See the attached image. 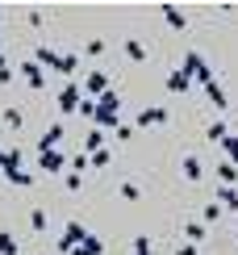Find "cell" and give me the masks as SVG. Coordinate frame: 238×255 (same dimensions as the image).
Returning <instances> with one entry per match:
<instances>
[{
    "label": "cell",
    "mask_w": 238,
    "mask_h": 255,
    "mask_svg": "<svg viewBox=\"0 0 238 255\" xmlns=\"http://www.w3.org/2000/svg\"><path fill=\"white\" fill-rule=\"evenodd\" d=\"M34 63L59 71V76H75V67H80V59H75V55H59V50H50V46H38L34 50Z\"/></svg>",
    "instance_id": "6da1fadb"
},
{
    "label": "cell",
    "mask_w": 238,
    "mask_h": 255,
    "mask_svg": "<svg viewBox=\"0 0 238 255\" xmlns=\"http://www.w3.org/2000/svg\"><path fill=\"white\" fill-rule=\"evenodd\" d=\"M117 109H121V97L109 88L101 101H96V118H92L96 130H117V126H121V122H117Z\"/></svg>",
    "instance_id": "7a4b0ae2"
},
{
    "label": "cell",
    "mask_w": 238,
    "mask_h": 255,
    "mask_svg": "<svg viewBox=\"0 0 238 255\" xmlns=\"http://www.w3.org/2000/svg\"><path fill=\"white\" fill-rule=\"evenodd\" d=\"M84 239H88V230H84V222H67V230L59 235V251H63V255H71V251L80 247Z\"/></svg>",
    "instance_id": "3957f363"
},
{
    "label": "cell",
    "mask_w": 238,
    "mask_h": 255,
    "mask_svg": "<svg viewBox=\"0 0 238 255\" xmlns=\"http://www.w3.org/2000/svg\"><path fill=\"white\" fill-rule=\"evenodd\" d=\"M171 113L163 109V105H146L142 113H138V122H134V130H150V126H167Z\"/></svg>",
    "instance_id": "277c9868"
},
{
    "label": "cell",
    "mask_w": 238,
    "mask_h": 255,
    "mask_svg": "<svg viewBox=\"0 0 238 255\" xmlns=\"http://www.w3.org/2000/svg\"><path fill=\"white\" fill-rule=\"evenodd\" d=\"M180 71H188L192 80H201V84H209L213 80V71L205 67V59L197 55V50H188V55H184V63H180Z\"/></svg>",
    "instance_id": "5b68a950"
},
{
    "label": "cell",
    "mask_w": 238,
    "mask_h": 255,
    "mask_svg": "<svg viewBox=\"0 0 238 255\" xmlns=\"http://www.w3.org/2000/svg\"><path fill=\"white\" fill-rule=\"evenodd\" d=\"M55 101H59V109H63V113H80V105H84V88H80V84H67V88H63Z\"/></svg>",
    "instance_id": "8992f818"
},
{
    "label": "cell",
    "mask_w": 238,
    "mask_h": 255,
    "mask_svg": "<svg viewBox=\"0 0 238 255\" xmlns=\"http://www.w3.org/2000/svg\"><path fill=\"white\" fill-rule=\"evenodd\" d=\"M38 167H42V172H50V176H59V172H67V155H63V151H42L38 155Z\"/></svg>",
    "instance_id": "52a82bcc"
},
{
    "label": "cell",
    "mask_w": 238,
    "mask_h": 255,
    "mask_svg": "<svg viewBox=\"0 0 238 255\" xmlns=\"http://www.w3.org/2000/svg\"><path fill=\"white\" fill-rule=\"evenodd\" d=\"M105 92H109V76H105V71H88V80H84V97L101 101Z\"/></svg>",
    "instance_id": "ba28073f"
},
{
    "label": "cell",
    "mask_w": 238,
    "mask_h": 255,
    "mask_svg": "<svg viewBox=\"0 0 238 255\" xmlns=\"http://www.w3.org/2000/svg\"><path fill=\"white\" fill-rule=\"evenodd\" d=\"M63 134H67V130H63V122H55V126H50L46 134L38 138V155H42V151H59V142H63Z\"/></svg>",
    "instance_id": "9c48e42d"
},
{
    "label": "cell",
    "mask_w": 238,
    "mask_h": 255,
    "mask_svg": "<svg viewBox=\"0 0 238 255\" xmlns=\"http://www.w3.org/2000/svg\"><path fill=\"white\" fill-rule=\"evenodd\" d=\"M21 76H25V84L29 88H46V71H42V63H21Z\"/></svg>",
    "instance_id": "30bf717a"
},
{
    "label": "cell",
    "mask_w": 238,
    "mask_h": 255,
    "mask_svg": "<svg viewBox=\"0 0 238 255\" xmlns=\"http://www.w3.org/2000/svg\"><path fill=\"white\" fill-rule=\"evenodd\" d=\"M205 92H209V105H213V109H230V97H226V88H222V84L218 80H209V84H205Z\"/></svg>",
    "instance_id": "8fae6325"
},
{
    "label": "cell",
    "mask_w": 238,
    "mask_h": 255,
    "mask_svg": "<svg viewBox=\"0 0 238 255\" xmlns=\"http://www.w3.org/2000/svg\"><path fill=\"white\" fill-rule=\"evenodd\" d=\"M192 88V76H188V71H171V76H167V92H176V97H184V92H188Z\"/></svg>",
    "instance_id": "7c38bea8"
},
{
    "label": "cell",
    "mask_w": 238,
    "mask_h": 255,
    "mask_svg": "<svg viewBox=\"0 0 238 255\" xmlns=\"http://www.w3.org/2000/svg\"><path fill=\"white\" fill-rule=\"evenodd\" d=\"M121 50H125V59H129V63H146V46H142L138 38H125V42H121Z\"/></svg>",
    "instance_id": "4fadbf2b"
},
{
    "label": "cell",
    "mask_w": 238,
    "mask_h": 255,
    "mask_svg": "<svg viewBox=\"0 0 238 255\" xmlns=\"http://www.w3.org/2000/svg\"><path fill=\"white\" fill-rule=\"evenodd\" d=\"M218 205H222V209H234V214H238V188L222 184V188H218Z\"/></svg>",
    "instance_id": "5bb4252c"
},
{
    "label": "cell",
    "mask_w": 238,
    "mask_h": 255,
    "mask_svg": "<svg viewBox=\"0 0 238 255\" xmlns=\"http://www.w3.org/2000/svg\"><path fill=\"white\" fill-rule=\"evenodd\" d=\"M71 255H105V243L96 239V235H88V239H84V243H80V247H75Z\"/></svg>",
    "instance_id": "9a60e30c"
},
{
    "label": "cell",
    "mask_w": 238,
    "mask_h": 255,
    "mask_svg": "<svg viewBox=\"0 0 238 255\" xmlns=\"http://www.w3.org/2000/svg\"><path fill=\"white\" fill-rule=\"evenodd\" d=\"M180 172L188 176V180H201V176H205V167H201V159H197V155H184V163H180Z\"/></svg>",
    "instance_id": "2e32d148"
},
{
    "label": "cell",
    "mask_w": 238,
    "mask_h": 255,
    "mask_svg": "<svg viewBox=\"0 0 238 255\" xmlns=\"http://www.w3.org/2000/svg\"><path fill=\"white\" fill-rule=\"evenodd\" d=\"M184 239L197 247V243H205V222H184Z\"/></svg>",
    "instance_id": "e0dca14e"
},
{
    "label": "cell",
    "mask_w": 238,
    "mask_h": 255,
    "mask_svg": "<svg viewBox=\"0 0 238 255\" xmlns=\"http://www.w3.org/2000/svg\"><path fill=\"white\" fill-rule=\"evenodd\" d=\"M222 155H226V163H234V167H238V134H226Z\"/></svg>",
    "instance_id": "ac0fdd59"
},
{
    "label": "cell",
    "mask_w": 238,
    "mask_h": 255,
    "mask_svg": "<svg viewBox=\"0 0 238 255\" xmlns=\"http://www.w3.org/2000/svg\"><path fill=\"white\" fill-rule=\"evenodd\" d=\"M218 180H222V184H230V188H234V184H238V167H234V163H226V159H222V163H218Z\"/></svg>",
    "instance_id": "d6986e66"
},
{
    "label": "cell",
    "mask_w": 238,
    "mask_h": 255,
    "mask_svg": "<svg viewBox=\"0 0 238 255\" xmlns=\"http://www.w3.org/2000/svg\"><path fill=\"white\" fill-rule=\"evenodd\" d=\"M159 13L167 17V25H171V29H184V13H180L176 4H163V8H159Z\"/></svg>",
    "instance_id": "ffe728a7"
},
{
    "label": "cell",
    "mask_w": 238,
    "mask_h": 255,
    "mask_svg": "<svg viewBox=\"0 0 238 255\" xmlns=\"http://www.w3.org/2000/svg\"><path fill=\"white\" fill-rule=\"evenodd\" d=\"M226 134H230V126H226V122H213L209 130H205V138H209V142H226Z\"/></svg>",
    "instance_id": "44dd1931"
},
{
    "label": "cell",
    "mask_w": 238,
    "mask_h": 255,
    "mask_svg": "<svg viewBox=\"0 0 238 255\" xmlns=\"http://www.w3.org/2000/svg\"><path fill=\"white\" fill-rule=\"evenodd\" d=\"M0 255H21V247H17V239L8 235V230H0Z\"/></svg>",
    "instance_id": "7402d4cb"
},
{
    "label": "cell",
    "mask_w": 238,
    "mask_h": 255,
    "mask_svg": "<svg viewBox=\"0 0 238 255\" xmlns=\"http://www.w3.org/2000/svg\"><path fill=\"white\" fill-rule=\"evenodd\" d=\"M21 122H25V118H21V109L8 105V109H4V126H8V130H21Z\"/></svg>",
    "instance_id": "603a6c76"
},
{
    "label": "cell",
    "mask_w": 238,
    "mask_h": 255,
    "mask_svg": "<svg viewBox=\"0 0 238 255\" xmlns=\"http://www.w3.org/2000/svg\"><path fill=\"white\" fill-rule=\"evenodd\" d=\"M29 226H34L38 235H46V214H42V209H34V214H29Z\"/></svg>",
    "instance_id": "cb8c5ba5"
},
{
    "label": "cell",
    "mask_w": 238,
    "mask_h": 255,
    "mask_svg": "<svg viewBox=\"0 0 238 255\" xmlns=\"http://www.w3.org/2000/svg\"><path fill=\"white\" fill-rule=\"evenodd\" d=\"M121 197H125V201H138V197H142V188H138L134 180H125V184H121Z\"/></svg>",
    "instance_id": "d4e9b609"
},
{
    "label": "cell",
    "mask_w": 238,
    "mask_h": 255,
    "mask_svg": "<svg viewBox=\"0 0 238 255\" xmlns=\"http://www.w3.org/2000/svg\"><path fill=\"white\" fill-rule=\"evenodd\" d=\"M134 255H150V235H138L134 239Z\"/></svg>",
    "instance_id": "484cf974"
},
{
    "label": "cell",
    "mask_w": 238,
    "mask_h": 255,
    "mask_svg": "<svg viewBox=\"0 0 238 255\" xmlns=\"http://www.w3.org/2000/svg\"><path fill=\"white\" fill-rule=\"evenodd\" d=\"M84 55H92V59H96V55H105V38H92L88 46H84Z\"/></svg>",
    "instance_id": "4316f807"
},
{
    "label": "cell",
    "mask_w": 238,
    "mask_h": 255,
    "mask_svg": "<svg viewBox=\"0 0 238 255\" xmlns=\"http://www.w3.org/2000/svg\"><path fill=\"white\" fill-rule=\"evenodd\" d=\"M109 159H113L109 151H96V155H88V163H92V167H109Z\"/></svg>",
    "instance_id": "83f0119b"
},
{
    "label": "cell",
    "mask_w": 238,
    "mask_h": 255,
    "mask_svg": "<svg viewBox=\"0 0 238 255\" xmlns=\"http://www.w3.org/2000/svg\"><path fill=\"white\" fill-rule=\"evenodd\" d=\"M0 84H13V67H8V59H0Z\"/></svg>",
    "instance_id": "f1b7e54d"
},
{
    "label": "cell",
    "mask_w": 238,
    "mask_h": 255,
    "mask_svg": "<svg viewBox=\"0 0 238 255\" xmlns=\"http://www.w3.org/2000/svg\"><path fill=\"white\" fill-rule=\"evenodd\" d=\"M222 218V205H218V201H213V205H205V222H218Z\"/></svg>",
    "instance_id": "f546056e"
},
{
    "label": "cell",
    "mask_w": 238,
    "mask_h": 255,
    "mask_svg": "<svg viewBox=\"0 0 238 255\" xmlns=\"http://www.w3.org/2000/svg\"><path fill=\"white\" fill-rule=\"evenodd\" d=\"M63 184H67V188H71V193H80V184H84V180H80V176H75V172H67V180H63Z\"/></svg>",
    "instance_id": "4dcf8cb0"
},
{
    "label": "cell",
    "mask_w": 238,
    "mask_h": 255,
    "mask_svg": "<svg viewBox=\"0 0 238 255\" xmlns=\"http://www.w3.org/2000/svg\"><path fill=\"white\" fill-rule=\"evenodd\" d=\"M117 138H121V142H129V138H134V126H117V130H113Z\"/></svg>",
    "instance_id": "1f68e13d"
},
{
    "label": "cell",
    "mask_w": 238,
    "mask_h": 255,
    "mask_svg": "<svg viewBox=\"0 0 238 255\" xmlns=\"http://www.w3.org/2000/svg\"><path fill=\"white\" fill-rule=\"evenodd\" d=\"M176 255H197V247H192V243H180V247H176Z\"/></svg>",
    "instance_id": "d6a6232c"
},
{
    "label": "cell",
    "mask_w": 238,
    "mask_h": 255,
    "mask_svg": "<svg viewBox=\"0 0 238 255\" xmlns=\"http://www.w3.org/2000/svg\"><path fill=\"white\" fill-rule=\"evenodd\" d=\"M234 239H238V230H234Z\"/></svg>",
    "instance_id": "836d02e7"
},
{
    "label": "cell",
    "mask_w": 238,
    "mask_h": 255,
    "mask_svg": "<svg viewBox=\"0 0 238 255\" xmlns=\"http://www.w3.org/2000/svg\"><path fill=\"white\" fill-rule=\"evenodd\" d=\"M234 113H238V109H234Z\"/></svg>",
    "instance_id": "e575fe53"
}]
</instances>
